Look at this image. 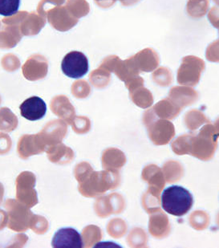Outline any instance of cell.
Wrapping results in <instances>:
<instances>
[{
    "mask_svg": "<svg viewBox=\"0 0 219 248\" xmlns=\"http://www.w3.org/2000/svg\"><path fill=\"white\" fill-rule=\"evenodd\" d=\"M161 207L166 213L182 217L189 213L194 205L191 193L181 186H171L163 190L161 197Z\"/></svg>",
    "mask_w": 219,
    "mask_h": 248,
    "instance_id": "6da1fadb",
    "label": "cell"
},
{
    "mask_svg": "<svg viewBox=\"0 0 219 248\" xmlns=\"http://www.w3.org/2000/svg\"><path fill=\"white\" fill-rule=\"evenodd\" d=\"M5 208L8 216L7 227L13 232H25L30 227L33 212L30 208L17 199H7Z\"/></svg>",
    "mask_w": 219,
    "mask_h": 248,
    "instance_id": "7a4b0ae2",
    "label": "cell"
},
{
    "mask_svg": "<svg viewBox=\"0 0 219 248\" xmlns=\"http://www.w3.org/2000/svg\"><path fill=\"white\" fill-rule=\"evenodd\" d=\"M35 183L36 178L35 174L29 171L22 172L16 181V199L29 208H32L38 203Z\"/></svg>",
    "mask_w": 219,
    "mask_h": 248,
    "instance_id": "3957f363",
    "label": "cell"
},
{
    "mask_svg": "<svg viewBox=\"0 0 219 248\" xmlns=\"http://www.w3.org/2000/svg\"><path fill=\"white\" fill-rule=\"evenodd\" d=\"M89 61L80 52L73 51L63 57L61 69L64 75L73 79H79L89 72Z\"/></svg>",
    "mask_w": 219,
    "mask_h": 248,
    "instance_id": "277c9868",
    "label": "cell"
},
{
    "mask_svg": "<svg viewBox=\"0 0 219 248\" xmlns=\"http://www.w3.org/2000/svg\"><path fill=\"white\" fill-rule=\"evenodd\" d=\"M205 68V63L197 56H186L182 60V64L178 69L177 80L181 84H197L201 73Z\"/></svg>",
    "mask_w": 219,
    "mask_h": 248,
    "instance_id": "5b68a950",
    "label": "cell"
},
{
    "mask_svg": "<svg viewBox=\"0 0 219 248\" xmlns=\"http://www.w3.org/2000/svg\"><path fill=\"white\" fill-rule=\"evenodd\" d=\"M27 14L28 12H21L16 16H12L13 17L11 19H2V23L8 26L4 27L3 30L0 31V47L11 48L19 42L22 37L19 24Z\"/></svg>",
    "mask_w": 219,
    "mask_h": 248,
    "instance_id": "8992f818",
    "label": "cell"
},
{
    "mask_svg": "<svg viewBox=\"0 0 219 248\" xmlns=\"http://www.w3.org/2000/svg\"><path fill=\"white\" fill-rule=\"evenodd\" d=\"M110 186V178L105 172H93L85 180L79 183L78 190L83 196L94 198L102 194Z\"/></svg>",
    "mask_w": 219,
    "mask_h": 248,
    "instance_id": "52a82bcc",
    "label": "cell"
},
{
    "mask_svg": "<svg viewBox=\"0 0 219 248\" xmlns=\"http://www.w3.org/2000/svg\"><path fill=\"white\" fill-rule=\"evenodd\" d=\"M68 132V124L63 120H53L47 122L44 129L39 133L46 149L62 142Z\"/></svg>",
    "mask_w": 219,
    "mask_h": 248,
    "instance_id": "ba28073f",
    "label": "cell"
},
{
    "mask_svg": "<svg viewBox=\"0 0 219 248\" xmlns=\"http://www.w3.org/2000/svg\"><path fill=\"white\" fill-rule=\"evenodd\" d=\"M48 63L46 59L40 55H33L23 65V75L31 81L41 80L47 74Z\"/></svg>",
    "mask_w": 219,
    "mask_h": 248,
    "instance_id": "9c48e42d",
    "label": "cell"
},
{
    "mask_svg": "<svg viewBox=\"0 0 219 248\" xmlns=\"http://www.w3.org/2000/svg\"><path fill=\"white\" fill-rule=\"evenodd\" d=\"M45 150L46 147L39 134L23 135L17 144V152L22 159H28L33 155H40Z\"/></svg>",
    "mask_w": 219,
    "mask_h": 248,
    "instance_id": "30bf717a",
    "label": "cell"
},
{
    "mask_svg": "<svg viewBox=\"0 0 219 248\" xmlns=\"http://www.w3.org/2000/svg\"><path fill=\"white\" fill-rule=\"evenodd\" d=\"M51 246L54 248H84L83 239L79 232L72 227L59 230L54 235Z\"/></svg>",
    "mask_w": 219,
    "mask_h": 248,
    "instance_id": "8fae6325",
    "label": "cell"
},
{
    "mask_svg": "<svg viewBox=\"0 0 219 248\" xmlns=\"http://www.w3.org/2000/svg\"><path fill=\"white\" fill-rule=\"evenodd\" d=\"M47 19L51 26L56 30L66 31L75 26L78 19L71 14L65 7H55L47 12Z\"/></svg>",
    "mask_w": 219,
    "mask_h": 248,
    "instance_id": "7c38bea8",
    "label": "cell"
},
{
    "mask_svg": "<svg viewBox=\"0 0 219 248\" xmlns=\"http://www.w3.org/2000/svg\"><path fill=\"white\" fill-rule=\"evenodd\" d=\"M22 117L31 122L42 119L47 112V106L39 96H31L27 99L19 106Z\"/></svg>",
    "mask_w": 219,
    "mask_h": 248,
    "instance_id": "4fadbf2b",
    "label": "cell"
},
{
    "mask_svg": "<svg viewBox=\"0 0 219 248\" xmlns=\"http://www.w3.org/2000/svg\"><path fill=\"white\" fill-rule=\"evenodd\" d=\"M137 70L150 72L158 66L159 56L156 51L152 48H145L130 57Z\"/></svg>",
    "mask_w": 219,
    "mask_h": 248,
    "instance_id": "5bb4252c",
    "label": "cell"
},
{
    "mask_svg": "<svg viewBox=\"0 0 219 248\" xmlns=\"http://www.w3.org/2000/svg\"><path fill=\"white\" fill-rule=\"evenodd\" d=\"M50 108L54 114L69 124L76 116L74 107L68 97L63 95L55 96L51 100Z\"/></svg>",
    "mask_w": 219,
    "mask_h": 248,
    "instance_id": "9a60e30c",
    "label": "cell"
},
{
    "mask_svg": "<svg viewBox=\"0 0 219 248\" xmlns=\"http://www.w3.org/2000/svg\"><path fill=\"white\" fill-rule=\"evenodd\" d=\"M45 152L47 153L49 161L55 164H68L74 159L75 154L73 150L63 143H58L50 146L46 149Z\"/></svg>",
    "mask_w": 219,
    "mask_h": 248,
    "instance_id": "2e32d148",
    "label": "cell"
},
{
    "mask_svg": "<svg viewBox=\"0 0 219 248\" xmlns=\"http://www.w3.org/2000/svg\"><path fill=\"white\" fill-rule=\"evenodd\" d=\"M45 23L46 19L44 15H37L34 12L28 13L20 23V31L24 35H36L45 26Z\"/></svg>",
    "mask_w": 219,
    "mask_h": 248,
    "instance_id": "e0dca14e",
    "label": "cell"
},
{
    "mask_svg": "<svg viewBox=\"0 0 219 248\" xmlns=\"http://www.w3.org/2000/svg\"><path fill=\"white\" fill-rule=\"evenodd\" d=\"M18 118L9 108H0V130L7 133L14 131L18 126Z\"/></svg>",
    "mask_w": 219,
    "mask_h": 248,
    "instance_id": "ac0fdd59",
    "label": "cell"
},
{
    "mask_svg": "<svg viewBox=\"0 0 219 248\" xmlns=\"http://www.w3.org/2000/svg\"><path fill=\"white\" fill-rule=\"evenodd\" d=\"M210 2L209 0H188L187 12L192 18H202L207 14Z\"/></svg>",
    "mask_w": 219,
    "mask_h": 248,
    "instance_id": "d6986e66",
    "label": "cell"
},
{
    "mask_svg": "<svg viewBox=\"0 0 219 248\" xmlns=\"http://www.w3.org/2000/svg\"><path fill=\"white\" fill-rule=\"evenodd\" d=\"M84 248H91L100 239V230L96 226L90 225L84 227L82 232Z\"/></svg>",
    "mask_w": 219,
    "mask_h": 248,
    "instance_id": "ffe728a7",
    "label": "cell"
},
{
    "mask_svg": "<svg viewBox=\"0 0 219 248\" xmlns=\"http://www.w3.org/2000/svg\"><path fill=\"white\" fill-rule=\"evenodd\" d=\"M66 7L77 19L85 16L89 12V5L86 0H68Z\"/></svg>",
    "mask_w": 219,
    "mask_h": 248,
    "instance_id": "44dd1931",
    "label": "cell"
},
{
    "mask_svg": "<svg viewBox=\"0 0 219 248\" xmlns=\"http://www.w3.org/2000/svg\"><path fill=\"white\" fill-rule=\"evenodd\" d=\"M107 71L102 67H100L97 70L94 71L89 78L92 84L97 88L105 87L109 83L110 78Z\"/></svg>",
    "mask_w": 219,
    "mask_h": 248,
    "instance_id": "7402d4cb",
    "label": "cell"
},
{
    "mask_svg": "<svg viewBox=\"0 0 219 248\" xmlns=\"http://www.w3.org/2000/svg\"><path fill=\"white\" fill-rule=\"evenodd\" d=\"M20 0H0V15L12 16L19 10Z\"/></svg>",
    "mask_w": 219,
    "mask_h": 248,
    "instance_id": "603a6c76",
    "label": "cell"
},
{
    "mask_svg": "<svg viewBox=\"0 0 219 248\" xmlns=\"http://www.w3.org/2000/svg\"><path fill=\"white\" fill-rule=\"evenodd\" d=\"M49 225L47 219L43 216L33 215L31 220L29 228L32 230L35 234H44L47 232Z\"/></svg>",
    "mask_w": 219,
    "mask_h": 248,
    "instance_id": "cb8c5ba5",
    "label": "cell"
},
{
    "mask_svg": "<svg viewBox=\"0 0 219 248\" xmlns=\"http://www.w3.org/2000/svg\"><path fill=\"white\" fill-rule=\"evenodd\" d=\"M73 127V131L77 134H86L89 131L91 124L89 118L86 117H80V116H75L73 121L70 123Z\"/></svg>",
    "mask_w": 219,
    "mask_h": 248,
    "instance_id": "d4e9b609",
    "label": "cell"
},
{
    "mask_svg": "<svg viewBox=\"0 0 219 248\" xmlns=\"http://www.w3.org/2000/svg\"><path fill=\"white\" fill-rule=\"evenodd\" d=\"M93 172L94 170L92 168L91 165L86 162H82L75 167V178L78 183H80L85 180Z\"/></svg>",
    "mask_w": 219,
    "mask_h": 248,
    "instance_id": "484cf974",
    "label": "cell"
},
{
    "mask_svg": "<svg viewBox=\"0 0 219 248\" xmlns=\"http://www.w3.org/2000/svg\"><path fill=\"white\" fill-rule=\"evenodd\" d=\"M91 89L85 80H78L73 83L72 93L77 98H86L90 93Z\"/></svg>",
    "mask_w": 219,
    "mask_h": 248,
    "instance_id": "4316f807",
    "label": "cell"
},
{
    "mask_svg": "<svg viewBox=\"0 0 219 248\" xmlns=\"http://www.w3.org/2000/svg\"><path fill=\"white\" fill-rule=\"evenodd\" d=\"M205 56L211 62H219V39L208 46Z\"/></svg>",
    "mask_w": 219,
    "mask_h": 248,
    "instance_id": "83f0119b",
    "label": "cell"
},
{
    "mask_svg": "<svg viewBox=\"0 0 219 248\" xmlns=\"http://www.w3.org/2000/svg\"><path fill=\"white\" fill-rule=\"evenodd\" d=\"M12 141L9 135L0 133V155H6L12 148Z\"/></svg>",
    "mask_w": 219,
    "mask_h": 248,
    "instance_id": "f1b7e54d",
    "label": "cell"
},
{
    "mask_svg": "<svg viewBox=\"0 0 219 248\" xmlns=\"http://www.w3.org/2000/svg\"><path fill=\"white\" fill-rule=\"evenodd\" d=\"M208 19L213 26L219 29V7H214L210 9L208 13Z\"/></svg>",
    "mask_w": 219,
    "mask_h": 248,
    "instance_id": "f546056e",
    "label": "cell"
},
{
    "mask_svg": "<svg viewBox=\"0 0 219 248\" xmlns=\"http://www.w3.org/2000/svg\"><path fill=\"white\" fill-rule=\"evenodd\" d=\"M28 236L25 234H18L15 237V241L12 243V245L10 247H16V248H20L25 245L26 243L28 241Z\"/></svg>",
    "mask_w": 219,
    "mask_h": 248,
    "instance_id": "4dcf8cb0",
    "label": "cell"
},
{
    "mask_svg": "<svg viewBox=\"0 0 219 248\" xmlns=\"http://www.w3.org/2000/svg\"><path fill=\"white\" fill-rule=\"evenodd\" d=\"M64 2H65V0H42L40 2L39 6H38V12H40V14L46 16V13L43 10V7H44L46 2H51V3H53V4L60 6V5L63 4Z\"/></svg>",
    "mask_w": 219,
    "mask_h": 248,
    "instance_id": "1f68e13d",
    "label": "cell"
},
{
    "mask_svg": "<svg viewBox=\"0 0 219 248\" xmlns=\"http://www.w3.org/2000/svg\"><path fill=\"white\" fill-rule=\"evenodd\" d=\"M8 223V216L7 212L0 209V231L4 229Z\"/></svg>",
    "mask_w": 219,
    "mask_h": 248,
    "instance_id": "d6a6232c",
    "label": "cell"
},
{
    "mask_svg": "<svg viewBox=\"0 0 219 248\" xmlns=\"http://www.w3.org/2000/svg\"><path fill=\"white\" fill-rule=\"evenodd\" d=\"M117 1V0H95L96 4L100 6V7H103V8H108V7H111Z\"/></svg>",
    "mask_w": 219,
    "mask_h": 248,
    "instance_id": "836d02e7",
    "label": "cell"
},
{
    "mask_svg": "<svg viewBox=\"0 0 219 248\" xmlns=\"http://www.w3.org/2000/svg\"><path fill=\"white\" fill-rule=\"evenodd\" d=\"M140 0H120V2H122V4L123 6H133V5L136 4L137 2H139Z\"/></svg>",
    "mask_w": 219,
    "mask_h": 248,
    "instance_id": "e575fe53",
    "label": "cell"
},
{
    "mask_svg": "<svg viewBox=\"0 0 219 248\" xmlns=\"http://www.w3.org/2000/svg\"><path fill=\"white\" fill-rule=\"evenodd\" d=\"M3 195H4V187L2 183H0V205L2 204Z\"/></svg>",
    "mask_w": 219,
    "mask_h": 248,
    "instance_id": "d590c367",
    "label": "cell"
},
{
    "mask_svg": "<svg viewBox=\"0 0 219 248\" xmlns=\"http://www.w3.org/2000/svg\"><path fill=\"white\" fill-rule=\"evenodd\" d=\"M213 1H214V2L216 3V4H217L219 7V0H213Z\"/></svg>",
    "mask_w": 219,
    "mask_h": 248,
    "instance_id": "8d00e7d4",
    "label": "cell"
},
{
    "mask_svg": "<svg viewBox=\"0 0 219 248\" xmlns=\"http://www.w3.org/2000/svg\"><path fill=\"white\" fill-rule=\"evenodd\" d=\"M0 104H1V97H0Z\"/></svg>",
    "mask_w": 219,
    "mask_h": 248,
    "instance_id": "74e56055",
    "label": "cell"
}]
</instances>
